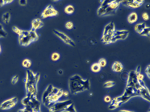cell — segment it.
Here are the masks:
<instances>
[{"label":"cell","mask_w":150,"mask_h":112,"mask_svg":"<svg viewBox=\"0 0 150 112\" xmlns=\"http://www.w3.org/2000/svg\"><path fill=\"white\" fill-rule=\"evenodd\" d=\"M12 30L19 35V43L22 46L27 47L39 39V36L36 31L20 29L15 26L12 27Z\"/></svg>","instance_id":"1"},{"label":"cell","mask_w":150,"mask_h":112,"mask_svg":"<svg viewBox=\"0 0 150 112\" xmlns=\"http://www.w3.org/2000/svg\"><path fill=\"white\" fill-rule=\"evenodd\" d=\"M121 1H103L101 6L98 8L97 14L99 16L108 14L114 11L119 6Z\"/></svg>","instance_id":"2"},{"label":"cell","mask_w":150,"mask_h":112,"mask_svg":"<svg viewBox=\"0 0 150 112\" xmlns=\"http://www.w3.org/2000/svg\"><path fill=\"white\" fill-rule=\"evenodd\" d=\"M115 24L112 21L104 27L101 40L104 44H108L113 36L115 32Z\"/></svg>","instance_id":"3"},{"label":"cell","mask_w":150,"mask_h":112,"mask_svg":"<svg viewBox=\"0 0 150 112\" xmlns=\"http://www.w3.org/2000/svg\"><path fill=\"white\" fill-rule=\"evenodd\" d=\"M53 33L59 38L65 44L71 47H74L76 45V43L71 37L64 32H61L57 29L53 30Z\"/></svg>","instance_id":"4"},{"label":"cell","mask_w":150,"mask_h":112,"mask_svg":"<svg viewBox=\"0 0 150 112\" xmlns=\"http://www.w3.org/2000/svg\"><path fill=\"white\" fill-rule=\"evenodd\" d=\"M129 31L126 30H117L115 31L113 36L108 44L113 43L117 41L124 40L127 38L129 34Z\"/></svg>","instance_id":"5"},{"label":"cell","mask_w":150,"mask_h":112,"mask_svg":"<svg viewBox=\"0 0 150 112\" xmlns=\"http://www.w3.org/2000/svg\"><path fill=\"white\" fill-rule=\"evenodd\" d=\"M59 12L54 7L53 5H49L44 9L41 15V17L42 19L58 15Z\"/></svg>","instance_id":"6"},{"label":"cell","mask_w":150,"mask_h":112,"mask_svg":"<svg viewBox=\"0 0 150 112\" xmlns=\"http://www.w3.org/2000/svg\"><path fill=\"white\" fill-rule=\"evenodd\" d=\"M18 101L17 97H13L3 102L0 105V109L3 110H9L15 106Z\"/></svg>","instance_id":"7"},{"label":"cell","mask_w":150,"mask_h":112,"mask_svg":"<svg viewBox=\"0 0 150 112\" xmlns=\"http://www.w3.org/2000/svg\"><path fill=\"white\" fill-rule=\"evenodd\" d=\"M31 31H36L37 29H39L43 26V22L39 18L34 19L31 22Z\"/></svg>","instance_id":"8"},{"label":"cell","mask_w":150,"mask_h":112,"mask_svg":"<svg viewBox=\"0 0 150 112\" xmlns=\"http://www.w3.org/2000/svg\"><path fill=\"white\" fill-rule=\"evenodd\" d=\"M144 0L127 1L126 3L127 6L133 8L140 7L144 3Z\"/></svg>","instance_id":"9"},{"label":"cell","mask_w":150,"mask_h":112,"mask_svg":"<svg viewBox=\"0 0 150 112\" xmlns=\"http://www.w3.org/2000/svg\"><path fill=\"white\" fill-rule=\"evenodd\" d=\"M123 66L122 64L119 61H115L113 64L112 70L115 72H121L123 71Z\"/></svg>","instance_id":"10"},{"label":"cell","mask_w":150,"mask_h":112,"mask_svg":"<svg viewBox=\"0 0 150 112\" xmlns=\"http://www.w3.org/2000/svg\"><path fill=\"white\" fill-rule=\"evenodd\" d=\"M146 26L145 23H139L136 25L135 26L134 29L136 32L140 35L144 31V29Z\"/></svg>","instance_id":"11"},{"label":"cell","mask_w":150,"mask_h":112,"mask_svg":"<svg viewBox=\"0 0 150 112\" xmlns=\"http://www.w3.org/2000/svg\"><path fill=\"white\" fill-rule=\"evenodd\" d=\"M138 19V16L135 12H132L128 17V21L130 24L135 23Z\"/></svg>","instance_id":"12"},{"label":"cell","mask_w":150,"mask_h":112,"mask_svg":"<svg viewBox=\"0 0 150 112\" xmlns=\"http://www.w3.org/2000/svg\"><path fill=\"white\" fill-rule=\"evenodd\" d=\"M11 15L9 12H6L2 15V19L3 22L5 24H8L10 22Z\"/></svg>","instance_id":"13"},{"label":"cell","mask_w":150,"mask_h":112,"mask_svg":"<svg viewBox=\"0 0 150 112\" xmlns=\"http://www.w3.org/2000/svg\"><path fill=\"white\" fill-rule=\"evenodd\" d=\"M75 8L72 5H69L64 8V11L65 13L68 14H71L73 13Z\"/></svg>","instance_id":"14"},{"label":"cell","mask_w":150,"mask_h":112,"mask_svg":"<svg viewBox=\"0 0 150 112\" xmlns=\"http://www.w3.org/2000/svg\"><path fill=\"white\" fill-rule=\"evenodd\" d=\"M101 69V67L97 63L93 64L91 67V69L92 71L94 72H100Z\"/></svg>","instance_id":"15"},{"label":"cell","mask_w":150,"mask_h":112,"mask_svg":"<svg viewBox=\"0 0 150 112\" xmlns=\"http://www.w3.org/2000/svg\"><path fill=\"white\" fill-rule=\"evenodd\" d=\"M32 62L31 60L28 59H25L22 61V65L24 68H29L31 66Z\"/></svg>","instance_id":"16"},{"label":"cell","mask_w":150,"mask_h":112,"mask_svg":"<svg viewBox=\"0 0 150 112\" xmlns=\"http://www.w3.org/2000/svg\"><path fill=\"white\" fill-rule=\"evenodd\" d=\"M7 35V33L4 29L3 25L0 23V38H5Z\"/></svg>","instance_id":"17"},{"label":"cell","mask_w":150,"mask_h":112,"mask_svg":"<svg viewBox=\"0 0 150 112\" xmlns=\"http://www.w3.org/2000/svg\"><path fill=\"white\" fill-rule=\"evenodd\" d=\"M150 31V27L147 26L144 29V31L140 35L142 36H146L147 37H149Z\"/></svg>","instance_id":"18"},{"label":"cell","mask_w":150,"mask_h":112,"mask_svg":"<svg viewBox=\"0 0 150 112\" xmlns=\"http://www.w3.org/2000/svg\"><path fill=\"white\" fill-rule=\"evenodd\" d=\"M115 84V83L114 81H107L103 85V87L105 88H111L114 86Z\"/></svg>","instance_id":"19"},{"label":"cell","mask_w":150,"mask_h":112,"mask_svg":"<svg viewBox=\"0 0 150 112\" xmlns=\"http://www.w3.org/2000/svg\"><path fill=\"white\" fill-rule=\"evenodd\" d=\"M60 57L59 54L57 53H54L52 54L51 59L53 61H56L59 59Z\"/></svg>","instance_id":"20"},{"label":"cell","mask_w":150,"mask_h":112,"mask_svg":"<svg viewBox=\"0 0 150 112\" xmlns=\"http://www.w3.org/2000/svg\"><path fill=\"white\" fill-rule=\"evenodd\" d=\"M98 63L100 66L102 67H104L107 64L106 60L104 58L100 59L99 60Z\"/></svg>","instance_id":"21"},{"label":"cell","mask_w":150,"mask_h":112,"mask_svg":"<svg viewBox=\"0 0 150 112\" xmlns=\"http://www.w3.org/2000/svg\"><path fill=\"white\" fill-rule=\"evenodd\" d=\"M74 25L72 22L70 21L67 22L65 25L66 28L67 29L71 30L73 28Z\"/></svg>","instance_id":"22"},{"label":"cell","mask_w":150,"mask_h":112,"mask_svg":"<svg viewBox=\"0 0 150 112\" xmlns=\"http://www.w3.org/2000/svg\"><path fill=\"white\" fill-rule=\"evenodd\" d=\"M19 76L17 75H15L12 78L11 80V83L13 85L15 84L18 81Z\"/></svg>","instance_id":"23"},{"label":"cell","mask_w":150,"mask_h":112,"mask_svg":"<svg viewBox=\"0 0 150 112\" xmlns=\"http://www.w3.org/2000/svg\"><path fill=\"white\" fill-rule=\"evenodd\" d=\"M142 17L144 20L145 21H147V20H149V15L148 13H143L142 14Z\"/></svg>","instance_id":"24"},{"label":"cell","mask_w":150,"mask_h":112,"mask_svg":"<svg viewBox=\"0 0 150 112\" xmlns=\"http://www.w3.org/2000/svg\"><path fill=\"white\" fill-rule=\"evenodd\" d=\"M19 3L21 6H25L27 5V0H20L19 1Z\"/></svg>","instance_id":"25"},{"label":"cell","mask_w":150,"mask_h":112,"mask_svg":"<svg viewBox=\"0 0 150 112\" xmlns=\"http://www.w3.org/2000/svg\"><path fill=\"white\" fill-rule=\"evenodd\" d=\"M150 65H148L145 70V73L149 79L150 78Z\"/></svg>","instance_id":"26"},{"label":"cell","mask_w":150,"mask_h":112,"mask_svg":"<svg viewBox=\"0 0 150 112\" xmlns=\"http://www.w3.org/2000/svg\"><path fill=\"white\" fill-rule=\"evenodd\" d=\"M111 100V98L109 96H106L104 98V100L107 102H110Z\"/></svg>","instance_id":"27"},{"label":"cell","mask_w":150,"mask_h":112,"mask_svg":"<svg viewBox=\"0 0 150 112\" xmlns=\"http://www.w3.org/2000/svg\"><path fill=\"white\" fill-rule=\"evenodd\" d=\"M5 5L6 4H5V0H0V7H2Z\"/></svg>","instance_id":"28"},{"label":"cell","mask_w":150,"mask_h":112,"mask_svg":"<svg viewBox=\"0 0 150 112\" xmlns=\"http://www.w3.org/2000/svg\"><path fill=\"white\" fill-rule=\"evenodd\" d=\"M17 112H29L28 110H27L25 108L24 109H22V110H19L17 111Z\"/></svg>","instance_id":"29"},{"label":"cell","mask_w":150,"mask_h":112,"mask_svg":"<svg viewBox=\"0 0 150 112\" xmlns=\"http://www.w3.org/2000/svg\"><path fill=\"white\" fill-rule=\"evenodd\" d=\"M13 1V0H5V4L10 3Z\"/></svg>","instance_id":"30"},{"label":"cell","mask_w":150,"mask_h":112,"mask_svg":"<svg viewBox=\"0 0 150 112\" xmlns=\"http://www.w3.org/2000/svg\"><path fill=\"white\" fill-rule=\"evenodd\" d=\"M1 51H2V49H1V45L0 44V54L1 53Z\"/></svg>","instance_id":"31"}]
</instances>
